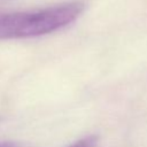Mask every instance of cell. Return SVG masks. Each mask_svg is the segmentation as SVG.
Returning a JSON list of instances; mask_svg holds the SVG:
<instances>
[{
  "label": "cell",
  "instance_id": "obj_1",
  "mask_svg": "<svg viewBox=\"0 0 147 147\" xmlns=\"http://www.w3.org/2000/svg\"><path fill=\"white\" fill-rule=\"evenodd\" d=\"M84 10L85 3L77 0L30 11L1 13L0 40L52 33L76 21Z\"/></svg>",
  "mask_w": 147,
  "mask_h": 147
},
{
  "label": "cell",
  "instance_id": "obj_2",
  "mask_svg": "<svg viewBox=\"0 0 147 147\" xmlns=\"http://www.w3.org/2000/svg\"><path fill=\"white\" fill-rule=\"evenodd\" d=\"M98 142H99V138L92 134V136H87V137L79 139L78 141L72 144L70 147H96Z\"/></svg>",
  "mask_w": 147,
  "mask_h": 147
},
{
  "label": "cell",
  "instance_id": "obj_3",
  "mask_svg": "<svg viewBox=\"0 0 147 147\" xmlns=\"http://www.w3.org/2000/svg\"><path fill=\"white\" fill-rule=\"evenodd\" d=\"M0 147H13L11 145H9V144H5V142H1L0 144Z\"/></svg>",
  "mask_w": 147,
  "mask_h": 147
}]
</instances>
